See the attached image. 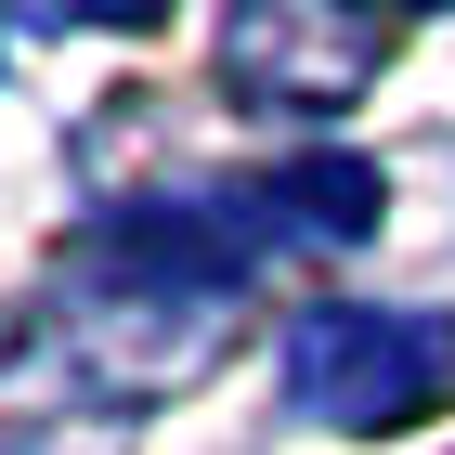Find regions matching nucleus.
Returning a JSON list of instances; mask_svg holds the SVG:
<instances>
[{"label": "nucleus", "mask_w": 455, "mask_h": 455, "mask_svg": "<svg viewBox=\"0 0 455 455\" xmlns=\"http://www.w3.org/2000/svg\"><path fill=\"white\" fill-rule=\"evenodd\" d=\"M455 390V325L417 313H313L299 325V403L339 429H403Z\"/></svg>", "instance_id": "f257e3e1"}]
</instances>
